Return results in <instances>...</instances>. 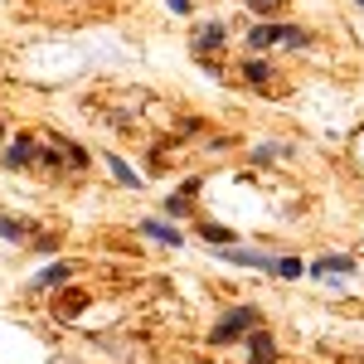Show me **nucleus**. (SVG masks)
I'll use <instances>...</instances> for the list:
<instances>
[{
	"instance_id": "nucleus-1",
	"label": "nucleus",
	"mask_w": 364,
	"mask_h": 364,
	"mask_svg": "<svg viewBox=\"0 0 364 364\" xmlns=\"http://www.w3.org/2000/svg\"><path fill=\"white\" fill-rule=\"evenodd\" d=\"M25 20H49V25H78V20H97L112 10V0H20L15 5Z\"/></svg>"
},
{
	"instance_id": "nucleus-2",
	"label": "nucleus",
	"mask_w": 364,
	"mask_h": 364,
	"mask_svg": "<svg viewBox=\"0 0 364 364\" xmlns=\"http://www.w3.org/2000/svg\"><path fill=\"white\" fill-rule=\"evenodd\" d=\"M233 83L252 87V92H262V97H287V92H291V78L282 73L277 63H267L262 54L243 58V63H238V78H233Z\"/></svg>"
},
{
	"instance_id": "nucleus-3",
	"label": "nucleus",
	"mask_w": 364,
	"mask_h": 364,
	"mask_svg": "<svg viewBox=\"0 0 364 364\" xmlns=\"http://www.w3.org/2000/svg\"><path fill=\"white\" fill-rule=\"evenodd\" d=\"M257 326H262V311L257 306H233L224 316V321H219V326H214V345H228V340H243V336H252V331H257Z\"/></svg>"
},
{
	"instance_id": "nucleus-4",
	"label": "nucleus",
	"mask_w": 364,
	"mask_h": 364,
	"mask_svg": "<svg viewBox=\"0 0 364 364\" xmlns=\"http://www.w3.org/2000/svg\"><path fill=\"white\" fill-rule=\"evenodd\" d=\"M277 44H311V34L306 29H291V25H257L248 34L252 54H267V49H277Z\"/></svg>"
},
{
	"instance_id": "nucleus-5",
	"label": "nucleus",
	"mask_w": 364,
	"mask_h": 364,
	"mask_svg": "<svg viewBox=\"0 0 364 364\" xmlns=\"http://www.w3.org/2000/svg\"><path fill=\"white\" fill-rule=\"evenodd\" d=\"M87 306H92V291H87V287H68V291H58V296H54V321L73 326Z\"/></svg>"
},
{
	"instance_id": "nucleus-6",
	"label": "nucleus",
	"mask_w": 364,
	"mask_h": 364,
	"mask_svg": "<svg viewBox=\"0 0 364 364\" xmlns=\"http://www.w3.org/2000/svg\"><path fill=\"white\" fill-rule=\"evenodd\" d=\"M199 190H204L199 180H185V185H180V195H170V199H166V209H170V214H195Z\"/></svg>"
},
{
	"instance_id": "nucleus-7",
	"label": "nucleus",
	"mask_w": 364,
	"mask_h": 364,
	"mask_svg": "<svg viewBox=\"0 0 364 364\" xmlns=\"http://www.w3.org/2000/svg\"><path fill=\"white\" fill-rule=\"evenodd\" d=\"M248 350H252L248 364H277V340L267 336V331H252V336H248Z\"/></svg>"
},
{
	"instance_id": "nucleus-8",
	"label": "nucleus",
	"mask_w": 364,
	"mask_h": 364,
	"mask_svg": "<svg viewBox=\"0 0 364 364\" xmlns=\"http://www.w3.org/2000/svg\"><path fill=\"white\" fill-rule=\"evenodd\" d=\"M73 277H78V267H73V262H54L49 272H39V277H34V291H49V287H63V282H73Z\"/></svg>"
},
{
	"instance_id": "nucleus-9",
	"label": "nucleus",
	"mask_w": 364,
	"mask_h": 364,
	"mask_svg": "<svg viewBox=\"0 0 364 364\" xmlns=\"http://www.w3.org/2000/svg\"><path fill=\"white\" fill-rule=\"evenodd\" d=\"M340 272H355V257H316L311 262V277H340Z\"/></svg>"
},
{
	"instance_id": "nucleus-10",
	"label": "nucleus",
	"mask_w": 364,
	"mask_h": 364,
	"mask_svg": "<svg viewBox=\"0 0 364 364\" xmlns=\"http://www.w3.org/2000/svg\"><path fill=\"white\" fill-rule=\"evenodd\" d=\"M195 233H199V238H209V243H219V248H228V243L238 238V233H233V228H224V224H199Z\"/></svg>"
},
{
	"instance_id": "nucleus-11",
	"label": "nucleus",
	"mask_w": 364,
	"mask_h": 364,
	"mask_svg": "<svg viewBox=\"0 0 364 364\" xmlns=\"http://www.w3.org/2000/svg\"><path fill=\"white\" fill-rule=\"evenodd\" d=\"M141 233H151V238H161L166 248H180V233H175L170 224H156V219H146V224H141Z\"/></svg>"
},
{
	"instance_id": "nucleus-12",
	"label": "nucleus",
	"mask_w": 364,
	"mask_h": 364,
	"mask_svg": "<svg viewBox=\"0 0 364 364\" xmlns=\"http://www.w3.org/2000/svg\"><path fill=\"white\" fill-rule=\"evenodd\" d=\"M272 272H277L282 282H296V277H301V272H306V267H301L296 257H277V262H272Z\"/></svg>"
},
{
	"instance_id": "nucleus-13",
	"label": "nucleus",
	"mask_w": 364,
	"mask_h": 364,
	"mask_svg": "<svg viewBox=\"0 0 364 364\" xmlns=\"http://www.w3.org/2000/svg\"><path fill=\"white\" fill-rule=\"evenodd\" d=\"M107 166H112V175L122 180V185H127V190H136V175H132V166H127L122 156H107Z\"/></svg>"
},
{
	"instance_id": "nucleus-14",
	"label": "nucleus",
	"mask_w": 364,
	"mask_h": 364,
	"mask_svg": "<svg viewBox=\"0 0 364 364\" xmlns=\"http://www.w3.org/2000/svg\"><path fill=\"white\" fill-rule=\"evenodd\" d=\"M0 238L20 243V238H25V224H20V219H5V214H0Z\"/></svg>"
},
{
	"instance_id": "nucleus-15",
	"label": "nucleus",
	"mask_w": 364,
	"mask_h": 364,
	"mask_svg": "<svg viewBox=\"0 0 364 364\" xmlns=\"http://www.w3.org/2000/svg\"><path fill=\"white\" fill-rule=\"evenodd\" d=\"M282 5H287V0H248V10H252V15H277Z\"/></svg>"
},
{
	"instance_id": "nucleus-16",
	"label": "nucleus",
	"mask_w": 364,
	"mask_h": 364,
	"mask_svg": "<svg viewBox=\"0 0 364 364\" xmlns=\"http://www.w3.org/2000/svg\"><path fill=\"white\" fill-rule=\"evenodd\" d=\"M170 10H175V15H190V10H195V0H170Z\"/></svg>"
},
{
	"instance_id": "nucleus-17",
	"label": "nucleus",
	"mask_w": 364,
	"mask_h": 364,
	"mask_svg": "<svg viewBox=\"0 0 364 364\" xmlns=\"http://www.w3.org/2000/svg\"><path fill=\"white\" fill-rule=\"evenodd\" d=\"M0 136H5V117H0Z\"/></svg>"
},
{
	"instance_id": "nucleus-18",
	"label": "nucleus",
	"mask_w": 364,
	"mask_h": 364,
	"mask_svg": "<svg viewBox=\"0 0 364 364\" xmlns=\"http://www.w3.org/2000/svg\"><path fill=\"white\" fill-rule=\"evenodd\" d=\"M360 5H364V0H360Z\"/></svg>"
}]
</instances>
